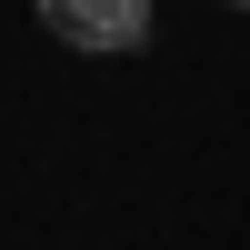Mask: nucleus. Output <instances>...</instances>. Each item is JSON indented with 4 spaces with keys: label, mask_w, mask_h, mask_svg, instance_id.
<instances>
[{
    "label": "nucleus",
    "mask_w": 250,
    "mask_h": 250,
    "mask_svg": "<svg viewBox=\"0 0 250 250\" xmlns=\"http://www.w3.org/2000/svg\"><path fill=\"white\" fill-rule=\"evenodd\" d=\"M220 10H250V0H220Z\"/></svg>",
    "instance_id": "obj_2"
},
{
    "label": "nucleus",
    "mask_w": 250,
    "mask_h": 250,
    "mask_svg": "<svg viewBox=\"0 0 250 250\" xmlns=\"http://www.w3.org/2000/svg\"><path fill=\"white\" fill-rule=\"evenodd\" d=\"M30 10L70 50H140L150 40V0H30Z\"/></svg>",
    "instance_id": "obj_1"
}]
</instances>
